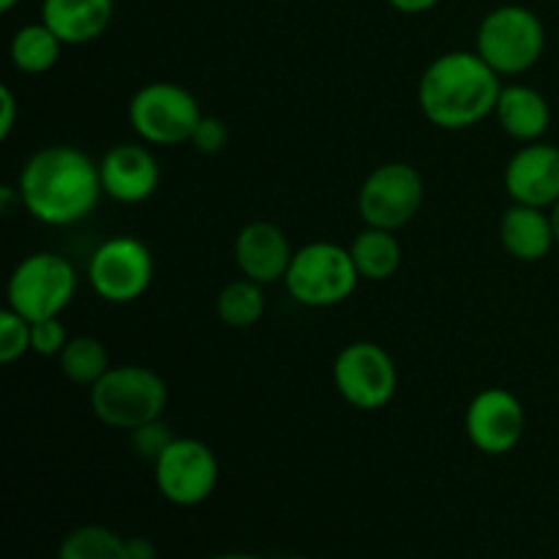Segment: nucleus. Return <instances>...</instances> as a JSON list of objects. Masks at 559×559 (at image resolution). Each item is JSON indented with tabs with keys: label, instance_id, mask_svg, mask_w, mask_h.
Here are the masks:
<instances>
[{
	"label": "nucleus",
	"instance_id": "obj_1",
	"mask_svg": "<svg viewBox=\"0 0 559 559\" xmlns=\"http://www.w3.org/2000/svg\"><path fill=\"white\" fill-rule=\"evenodd\" d=\"M104 194L98 164L74 145L33 153L16 180L20 205L47 227H71L93 213Z\"/></svg>",
	"mask_w": 559,
	"mask_h": 559
},
{
	"label": "nucleus",
	"instance_id": "obj_2",
	"mask_svg": "<svg viewBox=\"0 0 559 559\" xmlns=\"http://www.w3.org/2000/svg\"><path fill=\"white\" fill-rule=\"evenodd\" d=\"M500 91V74L478 52L456 49L426 66L418 82V104L431 126L462 131L495 115Z\"/></svg>",
	"mask_w": 559,
	"mask_h": 559
},
{
	"label": "nucleus",
	"instance_id": "obj_3",
	"mask_svg": "<svg viewBox=\"0 0 559 559\" xmlns=\"http://www.w3.org/2000/svg\"><path fill=\"white\" fill-rule=\"evenodd\" d=\"M167 382L153 369L140 364L112 366L91 388V409L104 426L134 431L162 418L167 409Z\"/></svg>",
	"mask_w": 559,
	"mask_h": 559
},
{
	"label": "nucleus",
	"instance_id": "obj_4",
	"mask_svg": "<svg viewBox=\"0 0 559 559\" xmlns=\"http://www.w3.org/2000/svg\"><path fill=\"white\" fill-rule=\"evenodd\" d=\"M546 49V27L533 9L506 3L491 9L475 33V52L500 76L533 69Z\"/></svg>",
	"mask_w": 559,
	"mask_h": 559
},
{
	"label": "nucleus",
	"instance_id": "obj_5",
	"mask_svg": "<svg viewBox=\"0 0 559 559\" xmlns=\"http://www.w3.org/2000/svg\"><path fill=\"white\" fill-rule=\"evenodd\" d=\"M360 273L355 267L349 249L328 240L300 246L293 254L289 271L284 276L287 293L293 300L309 309H328L338 306L355 293Z\"/></svg>",
	"mask_w": 559,
	"mask_h": 559
},
{
	"label": "nucleus",
	"instance_id": "obj_6",
	"mask_svg": "<svg viewBox=\"0 0 559 559\" xmlns=\"http://www.w3.org/2000/svg\"><path fill=\"white\" fill-rule=\"evenodd\" d=\"M76 293V273L66 257L55 251H36L27 254L11 271L5 284L9 309L25 320L38 322L47 317H60Z\"/></svg>",
	"mask_w": 559,
	"mask_h": 559
},
{
	"label": "nucleus",
	"instance_id": "obj_7",
	"mask_svg": "<svg viewBox=\"0 0 559 559\" xmlns=\"http://www.w3.org/2000/svg\"><path fill=\"white\" fill-rule=\"evenodd\" d=\"M202 118L200 102L175 82H147L131 96L129 123L145 145H183Z\"/></svg>",
	"mask_w": 559,
	"mask_h": 559
},
{
	"label": "nucleus",
	"instance_id": "obj_8",
	"mask_svg": "<svg viewBox=\"0 0 559 559\" xmlns=\"http://www.w3.org/2000/svg\"><path fill=\"white\" fill-rule=\"evenodd\" d=\"M424 197V178L413 164L388 162L366 175L358 191V213L366 227L396 233L418 216Z\"/></svg>",
	"mask_w": 559,
	"mask_h": 559
},
{
	"label": "nucleus",
	"instance_id": "obj_9",
	"mask_svg": "<svg viewBox=\"0 0 559 559\" xmlns=\"http://www.w3.org/2000/svg\"><path fill=\"white\" fill-rule=\"evenodd\" d=\"M153 480L169 506H202L218 486V459L202 440L175 437L153 462Z\"/></svg>",
	"mask_w": 559,
	"mask_h": 559
},
{
	"label": "nucleus",
	"instance_id": "obj_10",
	"mask_svg": "<svg viewBox=\"0 0 559 559\" xmlns=\"http://www.w3.org/2000/svg\"><path fill=\"white\" fill-rule=\"evenodd\" d=\"M333 385L355 409H382L399 388V371L391 353L374 342H353L333 360Z\"/></svg>",
	"mask_w": 559,
	"mask_h": 559
},
{
	"label": "nucleus",
	"instance_id": "obj_11",
	"mask_svg": "<svg viewBox=\"0 0 559 559\" xmlns=\"http://www.w3.org/2000/svg\"><path fill=\"white\" fill-rule=\"evenodd\" d=\"M87 282L107 304H131L153 284V254L131 235L109 238L87 262Z\"/></svg>",
	"mask_w": 559,
	"mask_h": 559
},
{
	"label": "nucleus",
	"instance_id": "obj_12",
	"mask_svg": "<svg viewBox=\"0 0 559 559\" xmlns=\"http://www.w3.org/2000/svg\"><path fill=\"white\" fill-rule=\"evenodd\" d=\"M464 429L475 451L486 456H506L527 431V413L516 393L506 388H486L469 402Z\"/></svg>",
	"mask_w": 559,
	"mask_h": 559
},
{
	"label": "nucleus",
	"instance_id": "obj_13",
	"mask_svg": "<svg viewBox=\"0 0 559 559\" xmlns=\"http://www.w3.org/2000/svg\"><path fill=\"white\" fill-rule=\"evenodd\" d=\"M502 183L519 205L551 211L559 200V147L540 140L519 147L508 162Z\"/></svg>",
	"mask_w": 559,
	"mask_h": 559
},
{
	"label": "nucleus",
	"instance_id": "obj_14",
	"mask_svg": "<svg viewBox=\"0 0 559 559\" xmlns=\"http://www.w3.org/2000/svg\"><path fill=\"white\" fill-rule=\"evenodd\" d=\"M102 189L120 205H140L151 200L162 180L156 156L140 142H120L109 147L98 162Z\"/></svg>",
	"mask_w": 559,
	"mask_h": 559
},
{
	"label": "nucleus",
	"instance_id": "obj_15",
	"mask_svg": "<svg viewBox=\"0 0 559 559\" xmlns=\"http://www.w3.org/2000/svg\"><path fill=\"white\" fill-rule=\"evenodd\" d=\"M233 254L235 265L246 278L267 287L284 282L295 251L282 227L271 222H251L235 235Z\"/></svg>",
	"mask_w": 559,
	"mask_h": 559
},
{
	"label": "nucleus",
	"instance_id": "obj_16",
	"mask_svg": "<svg viewBox=\"0 0 559 559\" xmlns=\"http://www.w3.org/2000/svg\"><path fill=\"white\" fill-rule=\"evenodd\" d=\"M115 0H41V22L66 44L82 47L107 33Z\"/></svg>",
	"mask_w": 559,
	"mask_h": 559
},
{
	"label": "nucleus",
	"instance_id": "obj_17",
	"mask_svg": "<svg viewBox=\"0 0 559 559\" xmlns=\"http://www.w3.org/2000/svg\"><path fill=\"white\" fill-rule=\"evenodd\" d=\"M500 243L519 262L546 260L557 246L551 213L544 207L513 202L500 218Z\"/></svg>",
	"mask_w": 559,
	"mask_h": 559
},
{
	"label": "nucleus",
	"instance_id": "obj_18",
	"mask_svg": "<svg viewBox=\"0 0 559 559\" xmlns=\"http://www.w3.org/2000/svg\"><path fill=\"white\" fill-rule=\"evenodd\" d=\"M495 118L511 140L538 142L551 123V107L540 91L530 85H502Z\"/></svg>",
	"mask_w": 559,
	"mask_h": 559
},
{
	"label": "nucleus",
	"instance_id": "obj_19",
	"mask_svg": "<svg viewBox=\"0 0 559 559\" xmlns=\"http://www.w3.org/2000/svg\"><path fill=\"white\" fill-rule=\"evenodd\" d=\"M349 254H353L360 278H369V282H385L402 265V243L391 229H360L349 246Z\"/></svg>",
	"mask_w": 559,
	"mask_h": 559
},
{
	"label": "nucleus",
	"instance_id": "obj_20",
	"mask_svg": "<svg viewBox=\"0 0 559 559\" xmlns=\"http://www.w3.org/2000/svg\"><path fill=\"white\" fill-rule=\"evenodd\" d=\"M66 44L44 25L41 20L31 22V25H22L20 31L11 36L9 55L11 63L22 74H47L49 69H55V63L60 60Z\"/></svg>",
	"mask_w": 559,
	"mask_h": 559
},
{
	"label": "nucleus",
	"instance_id": "obj_21",
	"mask_svg": "<svg viewBox=\"0 0 559 559\" xmlns=\"http://www.w3.org/2000/svg\"><path fill=\"white\" fill-rule=\"evenodd\" d=\"M58 366L66 380L87 388V391L112 369L107 347L96 336H71L66 342L63 353L58 355Z\"/></svg>",
	"mask_w": 559,
	"mask_h": 559
},
{
	"label": "nucleus",
	"instance_id": "obj_22",
	"mask_svg": "<svg viewBox=\"0 0 559 559\" xmlns=\"http://www.w3.org/2000/svg\"><path fill=\"white\" fill-rule=\"evenodd\" d=\"M218 320L235 331H246L254 328L265 314V289L262 284L251 282V278H235V282L224 284V289L216 298Z\"/></svg>",
	"mask_w": 559,
	"mask_h": 559
},
{
	"label": "nucleus",
	"instance_id": "obj_23",
	"mask_svg": "<svg viewBox=\"0 0 559 559\" xmlns=\"http://www.w3.org/2000/svg\"><path fill=\"white\" fill-rule=\"evenodd\" d=\"M58 559H129L126 538L102 524L76 527L60 540Z\"/></svg>",
	"mask_w": 559,
	"mask_h": 559
},
{
	"label": "nucleus",
	"instance_id": "obj_24",
	"mask_svg": "<svg viewBox=\"0 0 559 559\" xmlns=\"http://www.w3.org/2000/svg\"><path fill=\"white\" fill-rule=\"evenodd\" d=\"M31 353V320L5 306L0 311V364L11 366Z\"/></svg>",
	"mask_w": 559,
	"mask_h": 559
},
{
	"label": "nucleus",
	"instance_id": "obj_25",
	"mask_svg": "<svg viewBox=\"0 0 559 559\" xmlns=\"http://www.w3.org/2000/svg\"><path fill=\"white\" fill-rule=\"evenodd\" d=\"M175 440V435L169 431V426L164 424L162 418L151 420V424L140 426V429L129 431V442H131V451L136 453L140 459L145 462H156L164 451H167L169 442Z\"/></svg>",
	"mask_w": 559,
	"mask_h": 559
},
{
	"label": "nucleus",
	"instance_id": "obj_26",
	"mask_svg": "<svg viewBox=\"0 0 559 559\" xmlns=\"http://www.w3.org/2000/svg\"><path fill=\"white\" fill-rule=\"evenodd\" d=\"M66 325L60 317H47V320L31 322V353L41 355V358H58L63 353L66 342H69Z\"/></svg>",
	"mask_w": 559,
	"mask_h": 559
},
{
	"label": "nucleus",
	"instance_id": "obj_27",
	"mask_svg": "<svg viewBox=\"0 0 559 559\" xmlns=\"http://www.w3.org/2000/svg\"><path fill=\"white\" fill-rule=\"evenodd\" d=\"M189 142L197 147V151L205 153V156H216V153H222L224 147H227L229 131H227V126H224L222 118L202 115Z\"/></svg>",
	"mask_w": 559,
	"mask_h": 559
},
{
	"label": "nucleus",
	"instance_id": "obj_28",
	"mask_svg": "<svg viewBox=\"0 0 559 559\" xmlns=\"http://www.w3.org/2000/svg\"><path fill=\"white\" fill-rule=\"evenodd\" d=\"M16 123V98L9 85L0 87V140H9Z\"/></svg>",
	"mask_w": 559,
	"mask_h": 559
},
{
	"label": "nucleus",
	"instance_id": "obj_29",
	"mask_svg": "<svg viewBox=\"0 0 559 559\" xmlns=\"http://www.w3.org/2000/svg\"><path fill=\"white\" fill-rule=\"evenodd\" d=\"M440 3L442 0H388V5L402 11V14H424V11H431Z\"/></svg>",
	"mask_w": 559,
	"mask_h": 559
},
{
	"label": "nucleus",
	"instance_id": "obj_30",
	"mask_svg": "<svg viewBox=\"0 0 559 559\" xmlns=\"http://www.w3.org/2000/svg\"><path fill=\"white\" fill-rule=\"evenodd\" d=\"M126 551H129V559H156V546L147 538H126Z\"/></svg>",
	"mask_w": 559,
	"mask_h": 559
},
{
	"label": "nucleus",
	"instance_id": "obj_31",
	"mask_svg": "<svg viewBox=\"0 0 559 559\" xmlns=\"http://www.w3.org/2000/svg\"><path fill=\"white\" fill-rule=\"evenodd\" d=\"M211 559H262V557L249 555V551H224V555H216Z\"/></svg>",
	"mask_w": 559,
	"mask_h": 559
},
{
	"label": "nucleus",
	"instance_id": "obj_32",
	"mask_svg": "<svg viewBox=\"0 0 559 559\" xmlns=\"http://www.w3.org/2000/svg\"><path fill=\"white\" fill-rule=\"evenodd\" d=\"M551 224H555V238H557V246H559V200L551 205Z\"/></svg>",
	"mask_w": 559,
	"mask_h": 559
},
{
	"label": "nucleus",
	"instance_id": "obj_33",
	"mask_svg": "<svg viewBox=\"0 0 559 559\" xmlns=\"http://www.w3.org/2000/svg\"><path fill=\"white\" fill-rule=\"evenodd\" d=\"M16 3H20V0H0V11H5V14H9Z\"/></svg>",
	"mask_w": 559,
	"mask_h": 559
},
{
	"label": "nucleus",
	"instance_id": "obj_34",
	"mask_svg": "<svg viewBox=\"0 0 559 559\" xmlns=\"http://www.w3.org/2000/svg\"><path fill=\"white\" fill-rule=\"evenodd\" d=\"M284 559H311V557H298V555H295V557H284Z\"/></svg>",
	"mask_w": 559,
	"mask_h": 559
}]
</instances>
